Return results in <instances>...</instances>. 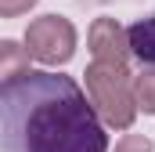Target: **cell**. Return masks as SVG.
Segmentation results:
<instances>
[{
    "instance_id": "1",
    "label": "cell",
    "mask_w": 155,
    "mask_h": 152,
    "mask_svg": "<svg viewBox=\"0 0 155 152\" xmlns=\"http://www.w3.org/2000/svg\"><path fill=\"white\" fill-rule=\"evenodd\" d=\"M4 152H108L105 119L72 76L25 73L0 87Z\"/></svg>"
},
{
    "instance_id": "2",
    "label": "cell",
    "mask_w": 155,
    "mask_h": 152,
    "mask_svg": "<svg viewBox=\"0 0 155 152\" xmlns=\"http://www.w3.org/2000/svg\"><path fill=\"white\" fill-rule=\"evenodd\" d=\"M87 98L94 102L97 116L108 127H134L137 119V94H134V76L126 65H105V62H90L87 65Z\"/></svg>"
},
{
    "instance_id": "3",
    "label": "cell",
    "mask_w": 155,
    "mask_h": 152,
    "mask_svg": "<svg viewBox=\"0 0 155 152\" xmlns=\"http://www.w3.org/2000/svg\"><path fill=\"white\" fill-rule=\"evenodd\" d=\"M25 47H29V54L36 62H43V65H65L76 54V29L61 15H43L36 22H29Z\"/></svg>"
},
{
    "instance_id": "4",
    "label": "cell",
    "mask_w": 155,
    "mask_h": 152,
    "mask_svg": "<svg viewBox=\"0 0 155 152\" xmlns=\"http://www.w3.org/2000/svg\"><path fill=\"white\" fill-rule=\"evenodd\" d=\"M87 43H90L94 62H105V65H126L134 58L130 54V36L116 18H94V26L87 33Z\"/></svg>"
},
{
    "instance_id": "5",
    "label": "cell",
    "mask_w": 155,
    "mask_h": 152,
    "mask_svg": "<svg viewBox=\"0 0 155 152\" xmlns=\"http://www.w3.org/2000/svg\"><path fill=\"white\" fill-rule=\"evenodd\" d=\"M126 36H130V54H134L144 69H155V15L137 18V22L126 29Z\"/></svg>"
},
{
    "instance_id": "6",
    "label": "cell",
    "mask_w": 155,
    "mask_h": 152,
    "mask_svg": "<svg viewBox=\"0 0 155 152\" xmlns=\"http://www.w3.org/2000/svg\"><path fill=\"white\" fill-rule=\"evenodd\" d=\"M29 58H33L29 47H18L15 40H4V43H0V76H4V83L33 73V69H29Z\"/></svg>"
},
{
    "instance_id": "7",
    "label": "cell",
    "mask_w": 155,
    "mask_h": 152,
    "mask_svg": "<svg viewBox=\"0 0 155 152\" xmlns=\"http://www.w3.org/2000/svg\"><path fill=\"white\" fill-rule=\"evenodd\" d=\"M134 94H137V105L148 116H155V69H141L134 76Z\"/></svg>"
},
{
    "instance_id": "8",
    "label": "cell",
    "mask_w": 155,
    "mask_h": 152,
    "mask_svg": "<svg viewBox=\"0 0 155 152\" xmlns=\"http://www.w3.org/2000/svg\"><path fill=\"white\" fill-rule=\"evenodd\" d=\"M116 152H152V138L144 134H126L116 141Z\"/></svg>"
},
{
    "instance_id": "9",
    "label": "cell",
    "mask_w": 155,
    "mask_h": 152,
    "mask_svg": "<svg viewBox=\"0 0 155 152\" xmlns=\"http://www.w3.org/2000/svg\"><path fill=\"white\" fill-rule=\"evenodd\" d=\"M33 4H36V0H0V15H4V18H18V15H25Z\"/></svg>"
}]
</instances>
